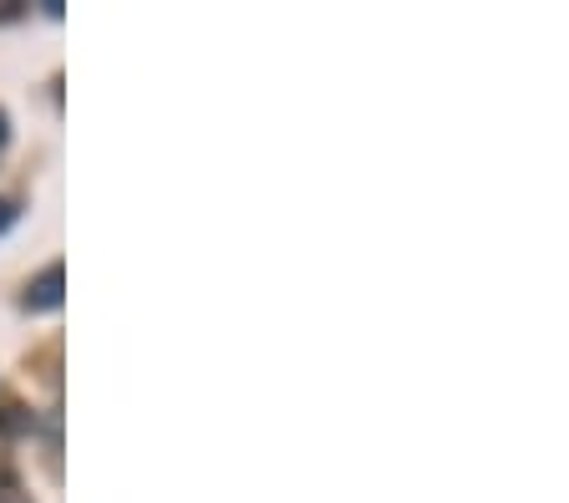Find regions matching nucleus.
Returning <instances> with one entry per match:
<instances>
[{"label": "nucleus", "mask_w": 569, "mask_h": 503, "mask_svg": "<svg viewBox=\"0 0 569 503\" xmlns=\"http://www.w3.org/2000/svg\"><path fill=\"white\" fill-rule=\"evenodd\" d=\"M11 224H16V204H11V199H0V234H6Z\"/></svg>", "instance_id": "nucleus-2"}, {"label": "nucleus", "mask_w": 569, "mask_h": 503, "mask_svg": "<svg viewBox=\"0 0 569 503\" xmlns=\"http://www.w3.org/2000/svg\"><path fill=\"white\" fill-rule=\"evenodd\" d=\"M26 305H31V311H57L61 305V264H51V270H41V275L31 280Z\"/></svg>", "instance_id": "nucleus-1"}, {"label": "nucleus", "mask_w": 569, "mask_h": 503, "mask_svg": "<svg viewBox=\"0 0 569 503\" xmlns=\"http://www.w3.org/2000/svg\"><path fill=\"white\" fill-rule=\"evenodd\" d=\"M6 138H11V118L0 112V148H6Z\"/></svg>", "instance_id": "nucleus-3"}]
</instances>
